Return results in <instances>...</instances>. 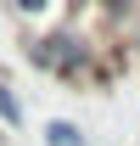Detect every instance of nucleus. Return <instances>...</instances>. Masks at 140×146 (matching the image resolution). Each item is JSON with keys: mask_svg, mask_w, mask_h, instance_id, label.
I'll list each match as a JSON object with an SVG mask.
<instances>
[{"mask_svg": "<svg viewBox=\"0 0 140 146\" xmlns=\"http://www.w3.org/2000/svg\"><path fill=\"white\" fill-rule=\"evenodd\" d=\"M0 124H6V129H22V101H17V90H11L6 73H0Z\"/></svg>", "mask_w": 140, "mask_h": 146, "instance_id": "nucleus-1", "label": "nucleus"}, {"mask_svg": "<svg viewBox=\"0 0 140 146\" xmlns=\"http://www.w3.org/2000/svg\"><path fill=\"white\" fill-rule=\"evenodd\" d=\"M45 146H84V129H73V124H45Z\"/></svg>", "mask_w": 140, "mask_h": 146, "instance_id": "nucleus-2", "label": "nucleus"}]
</instances>
